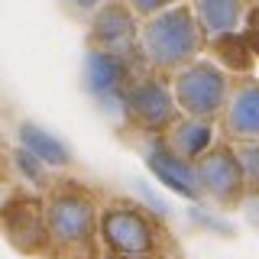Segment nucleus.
I'll return each instance as SVG.
<instances>
[{"label":"nucleus","mask_w":259,"mask_h":259,"mask_svg":"<svg viewBox=\"0 0 259 259\" xmlns=\"http://www.w3.org/2000/svg\"><path fill=\"white\" fill-rule=\"evenodd\" d=\"M149 165H152V172H156L162 182L168 185V188H175L178 194H185V198H201L194 165H191V162H185V159H178L162 140L152 146V152H149Z\"/></svg>","instance_id":"ddd939ff"},{"label":"nucleus","mask_w":259,"mask_h":259,"mask_svg":"<svg viewBox=\"0 0 259 259\" xmlns=\"http://www.w3.org/2000/svg\"><path fill=\"white\" fill-rule=\"evenodd\" d=\"M217 130L227 143H259V78H233V91Z\"/></svg>","instance_id":"1a4fd4ad"},{"label":"nucleus","mask_w":259,"mask_h":259,"mask_svg":"<svg viewBox=\"0 0 259 259\" xmlns=\"http://www.w3.org/2000/svg\"><path fill=\"white\" fill-rule=\"evenodd\" d=\"M4 233L13 249L26 256H42L52 249L46 230V201L36 194H16L4 204Z\"/></svg>","instance_id":"6e6552de"},{"label":"nucleus","mask_w":259,"mask_h":259,"mask_svg":"<svg viewBox=\"0 0 259 259\" xmlns=\"http://www.w3.org/2000/svg\"><path fill=\"white\" fill-rule=\"evenodd\" d=\"M42 201L52 253H59L62 259H97L101 210L94 194L75 178H55Z\"/></svg>","instance_id":"f257e3e1"},{"label":"nucleus","mask_w":259,"mask_h":259,"mask_svg":"<svg viewBox=\"0 0 259 259\" xmlns=\"http://www.w3.org/2000/svg\"><path fill=\"white\" fill-rule=\"evenodd\" d=\"M207 39L198 26L191 4H172L165 13L152 16L140 26V52L152 75L175 78L178 71L201 62Z\"/></svg>","instance_id":"f03ea898"},{"label":"nucleus","mask_w":259,"mask_h":259,"mask_svg":"<svg viewBox=\"0 0 259 259\" xmlns=\"http://www.w3.org/2000/svg\"><path fill=\"white\" fill-rule=\"evenodd\" d=\"M230 91H233V78L210 59L194 62L191 68L178 71L172 78V94L178 110L185 117H198V120L221 117L227 101H230Z\"/></svg>","instance_id":"7ed1b4c3"},{"label":"nucleus","mask_w":259,"mask_h":259,"mask_svg":"<svg viewBox=\"0 0 259 259\" xmlns=\"http://www.w3.org/2000/svg\"><path fill=\"white\" fill-rule=\"evenodd\" d=\"M162 143L185 162H198L204 152L214 149L217 143V123L214 120H198V117H182L178 123L162 136Z\"/></svg>","instance_id":"9b49d317"},{"label":"nucleus","mask_w":259,"mask_h":259,"mask_svg":"<svg viewBox=\"0 0 259 259\" xmlns=\"http://www.w3.org/2000/svg\"><path fill=\"white\" fill-rule=\"evenodd\" d=\"M140 16L130 4H104L97 7L91 32H88V49L91 52H107L117 59H126L133 65H146L140 52Z\"/></svg>","instance_id":"0eeeda50"},{"label":"nucleus","mask_w":259,"mask_h":259,"mask_svg":"<svg viewBox=\"0 0 259 259\" xmlns=\"http://www.w3.org/2000/svg\"><path fill=\"white\" fill-rule=\"evenodd\" d=\"M143 65H133L126 59H117V55L107 52H91L88 49L84 59V84L94 97H120L123 101L130 84L143 75Z\"/></svg>","instance_id":"9d476101"},{"label":"nucleus","mask_w":259,"mask_h":259,"mask_svg":"<svg viewBox=\"0 0 259 259\" xmlns=\"http://www.w3.org/2000/svg\"><path fill=\"white\" fill-rule=\"evenodd\" d=\"M191 7L207 42L243 32V26H246L249 4H240V0H201V4H191Z\"/></svg>","instance_id":"f8f14e48"},{"label":"nucleus","mask_w":259,"mask_h":259,"mask_svg":"<svg viewBox=\"0 0 259 259\" xmlns=\"http://www.w3.org/2000/svg\"><path fill=\"white\" fill-rule=\"evenodd\" d=\"M120 104H123V113L130 123H136L140 130L156 133V136H165L182 120V110H178L175 94H172V78L152 75V71H143L130 84V91Z\"/></svg>","instance_id":"39448f33"},{"label":"nucleus","mask_w":259,"mask_h":259,"mask_svg":"<svg viewBox=\"0 0 259 259\" xmlns=\"http://www.w3.org/2000/svg\"><path fill=\"white\" fill-rule=\"evenodd\" d=\"M194 175H198L201 198H207L217 207H237L243 201V194L249 191L246 175H243L240 159H237V149L227 140H217L214 149L194 162Z\"/></svg>","instance_id":"423d86ee"},{"label":"nucleus","mask_w":259,"mask_h":259,"mask_svg":"<svg viewBox=\"0 0 259 259\" xmlns=\"http://www.w3.org/2000/svg\"><path fill=\"white\" fill-rule=\"evenodd\" d=\"M207 52H210V62H217L227 75H237V78H249V71L256 65V52L243 32H233V36H224V39H210Z\"/></svg>","instance_id":"4468645a"},{"label":"nucleus","mask_w":259,"mask_h":259,"mask_svg":"<svg viewBox=\"0 0 259 259\" xmlns=\"http://www.w3.org/2000/svg\"><path fill=\"white\" fill-rule=\"evenodd\" d=\"M243 36L249 39V46H253V52H256V59H259V4L249 7V13H246V26H243Z\"/></svg>","instance_id":"f3484780"},{"label":"nucleus","mask_w":259,"mask_h":259,"mask_svg":"<svg viewBox=\"0 0 259 259\" xmlns=\"http://www.w3.org/2000/svg\"><path fill=\"white\" fill-rule=\"evenodd\" d=\"M20 146L26 152H32L39 162L46 165H55V168H65L71 165V152L65 149V143H59L55 136H49L46 130H39L36 123H20Z\"/></svg>","instance_id":"2eb2a0df"},{"label":"nucleus","mask_w":259,"mask_h":259,"mask_svg":"<svg viewBox=\"0 0 259 259\" xmlns=\"http://www.w3.org/2000/svg\"><path fill=\"white\" fill-rule=\"evenodd\" d=\"M233 149H237L240 168H243V175H246V188L259 191V143H240V146H233Z\"/></svg>","instance_id":"dca6fc26"},{"label":"nucleus","mask_w":259,"mask_h":259,"mask_svg":"<svg viewBox=\"0 0 259 259\" xmlns=\"http://www.w3.org/2000/svg\"><path fill=\"white\" fill-rule=\"evenodd\" d=\"M101 243L113 259H156V224L140 207L107 204L101 207Z\"/></svg>","instance_id":"20e7f679"}]
</instances>
